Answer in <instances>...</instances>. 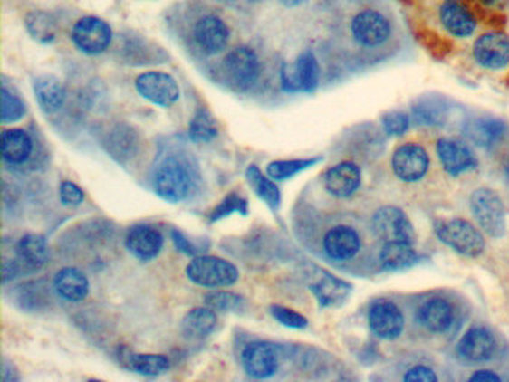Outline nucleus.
Segmentation results:
<instances>
[{"label": "nucleus", "mask_w": 509, "mask_h": 382, "mask_svg": "<svg viewBox=\"0 0 509 382\" xmlns=\"http://www.w3.org/2000/svg\"><path fill=\"white\" fill-rule=\"evenodd\" d=\"M429 165L427 151L421 145L412 142L398 147L391 158L393 172L403 183H417L425 178Z\"/></svg>", "instance_id": "f8f14e48"}, {"label": "nucleus", "mask_w": 509, "mask_h": 382, "mask_svg": "<svg viewBox=\"0 0 509 382\" xmlns=\"http://www.w3.org/2000/svg\"><path fill=\"white\" fill-rule=\"evenodd\" d=\"M322 184L329 195L335 196L338 199H347L360 187V169L351 162L340 163L327 170L322 177Z\"/></svg>", "instance_id": "aec40b11"}, {"label": "nucleus", "mask_w": 509, "mask_h": 382, "mask_svg": "<svg viewBox=\"0 0 509 382\" xmlns=\"http://www.w3.org/2000/svg\"><path fill=\"white\" fill-rule=\"evenodd\" d=\"M469 381L475 382H501V377L495 374L492 370L484 369L476 370L475 374L471 375Z\"/></svg>", "instance_id": "c03bdc74"}, {"label": "nucleus", "mask_w": 509, "mask_h": 382, "mask_svg": "<svg viewBox=\"0 0 509 382\" xmlns=\"http://www.w3.org/2000/svg\"><path fill=\"white\" fill-rule=\"evenodd\" d=\"M72 41L75 47L85 54H102L110 48L112 29L102 18L90 15L81 18L73 26Z\"/></svg>", "instance_id": "9b49d317"}, {"label": "nucleus", "mask_w": 509, "mask_h": 382, "mask_svg": "<svg viewBox=\"0 0 509 382\" xmlns=\"http://www.w3.org/2000/svg\"><path fill=\"white\" fill-rule=\"evenodd\" d=\"M476 63L485 69L506 68L509 64V36L502 32L481 34L474 43Z\"/></svg>", "instance_id": "2eb2a0df"}, {"label": "nucleus", "mask_w": 509, "mask_h": 382, "mask_svg": "<svg viewBox=\"0 0 509 382\" xmlns=\"http://www.w3.org/2000/svg\"><path fill=\"white\" fill-rule=\"evenodd\" d=\"M188 135L195 144H208L216 139L218 128L211 112L206 110H197L188 124Z\"/></svg>", "instance_id": "2f4dec72"}, {"label": "nucleus", "mask_w": 509, "mask_h": 382, "mask_svg": "<svg viewBox=\"0 0 509 382\" xmlns=\"http://www.w3.org/2000/svg\"><path fill=\"white\" fill-rule=\"evenodd\" d=\"M269 312L284 328L296 329V330L308 328V320L292 308H287V306L271 305Z\"/></svg>", "instance_id": "58836bf2"}, {"label": "nucleus", "mask_w": 509, "mask_h": 382, "mask_svg": "<svg viewBox=\"0 0 509 382\" xmlns=\"http://www.w3.org/2000/svg\"><path fill=\"white\" fill-rule=\"evenodd\" d=\"M496 351V340L492 331L484 328H472L463 335L457 345L458 357L469 363H483L492 358Z\"/></svg>", "instance_id": "412c9836"}, {"label": "nucleus", "mask_w": 509, "mask_h": 382, "mask_svg": "<svg viewBox=\"0 0 509 382\" xmlns=\"http://www.w3.org/2000/svg\"><path fill=\"white\" fill-rule=\"evenodd\" d=\"M188 280L205 289H218L236 284L239 271L229 260L216 255H196L186 268Z\"/></svg>", "instance_id": "7ed1b4c3"}, {"label": "nucleus", "mask_w": 509, "mask_h": 382, "mask_svg": "<svg viewBox=\"0 0 509 382\" xmlns=\"http://www.w3.org/2000/svg\"><path fill=\"white\" fill-rule=\"evenodd\" d=\"M481 2L490 8H504L509 0H481Z\"/></svg>", "instance_id": "a18cd8bd"}, {"label": "nucleus", "mask_w": 509, "mask_h": 382, "mask_svg": "<svg viewBox=\"0 0 509 382\" xmlns=\"http://www.w3.org/2000/svg\"><path fill=\"white\" fill-rule=\"evenodd\" d=\"M350 29H351L352 39L360 47L365 48L384 45L391 36V24L389 18L377 9H365L356 14Z\"/></svg>", "instance_id": "1a4fd4ad"}, {"label": "nucleus", "mask_w": 509, "mask_h": 382, "mask_svg": "<svg viewBox=\"0 0 509 382\" xmlns=\"http://www.w3.org/2000/svg\"><path fill=\"white\" fill-rule=\"evenodd\" d=\"M370 331L378 338L386 340H393L402 335L405 320L402 310L395 301H378L370 306L368 314Z\"/></svg>", "instance_id": "dca6fc26"}, {"label": "nucleus", "mask_w": 509, "mask_h": 382, "mask_svg": "<svg viewBox=\"0 0 509 382\" xmlns=\"http://www.w3.org/2000/svg\"><path fill=\"white\" fill-rule=\"evenodd\" d=\"M15 257L23 272H38L47 263V239L38 234H24L15 245Z\"/></svg>", "instance_id": "b1692460"}, {"label": "nucleus", "mask_w": 509, "mask_h": 382, "mask_svg": "<svg viewBox=\"0 0 509 382\" xmlns=\"http://www.w3.org/2000/svg\"><path fill=\"white\" fill-rule=\"evenodd\" d=\"M225 72L239 90H248L259 81L262 64L259 55L250 47H236L226 55Z\"/></svg>", "instance_id": "9d476101"}, {"label": "nucleus", "mask_w": 509, "mask_h": 382, "mask_svg": "<svg viewBox=\"0 0 509 382\" xmlns=\"http://www.w3.org/2000/svg\"><path fill=\"white\" fill-rule=\"evenodd\" d=\"M310 289L319 301L320 306L336 305L338 301H344L350 293V285L347 282L329 273H324Z\"/></svg>", "instance_id": "c756f323"}, {"label": "nucleus", "mask_w": 509, "mask_h": 382, "mask_svg": "<svg viewBox=\"0 0 509 382\" xmlns=\"http://www.w3.org/2000/svg\"><path fill=\"white\" fill-rule=\"evenodd\" d=\"M471 209L481 229L492 236L502 238L506 232L505 206L501 196L492 188H478L471 197Z\"/></svg>", "instance_id": "20e7f679"}, {"label": "nucleus", "mask_w": 509, "mask_h": 382, "mask_svg": "<svg viewBox=\"0 0 509 382\" xmlns=\"http://www.w3.org/2000/svg\"><path fill=\"white\" fill-rule=\"evenodd\" d=\"M320 158H293V160H275L266 166V174L274 181H285L293 178L294 175L301 174L315 163H319Z\"/></svg>", "instance_id": "f704fd0d"}, {"label": "nucleus", "mask_w": 509, "mask_h": 382, "mask_svg": "<svg viewBox=\"0 0 509 382\" xmlns=\"http://www.w3.org/2000/svg\"><path fill=\"white\" fill-rule=\"evenodd\" d=\"M417 319L423 328L432 333H446L455 323V308L447 299H429L417 310Z\"/></svg>", "instance_id": "5701e85b"}, {"label": "nucleus", "mask_w": 509, "mask_h": 382, "mask_svg": "<svg viewBox=\"0 0 509 382\" xmlns=\"http://www.w3.org/2000/svg\"><path fill=\"white\" fill-rule=\"evenodd\" d=\"M60 204L63 206H80L84 202L85 195L82 188L72 181H63L60 184Z\"/></svg>", "instance_id": "a19ab883"}, {"label": "nucleus", "mask_w": 509, "mask_h": 382, "mask_svg": "<svg viewBox=\"0 0 509 382\" xmlns=\"http://www.w3.org/2000/svg\"><path fill=\"white\" fill-rule=\"evenodd\" d=\"M418 260L412 244L384 243L379 250V263L386 271H402Z\"/></svg>", "instance_id": "cd10ccee"}, {"label": "nucleus", "mask_w": 509, "mask_h": 382, "mask_svg": "<svg viewBox=\"0 0 509 382\" xmlns=\"http://www.w3.org/2000/svg\"><path fill=\"white\" fill-rule=\"evenodd\" d=\"M437 151L442 167L446 169L447 174L453 175V177L469 172L476 166L475 154L472 153V149L460 140L448 139V138L439 139L437 144Z\"/></svg>", "instance_id": "a211bd4d"}, {"label": "nucleus", "mask_w": 509, "mask_h": 382, "mask_svg": "<svg viewBox=\"0 0 509 382\" xmlns=\"http://www.w3.org/2000/svg\"><path fill=\"white\" fill-rule=\"evenodd\" d=\"M153 186L156 195L168 204L184 202L193 188L190 163L183 156L168 154L158 163Z\"/></svg>", "instance_id": "f257e3e1"}, {"label": "nucleus", "mask_w": 509, "mask_h": 382, "mask_svg": "<svg viewBox=\"0 0 509 382\" xmlns=\"http://www.w3.org/2000/svg\"><path fill=\"white\" fill-rule=\"evenodd\" d=\"M0 98H2V115H0L2 123H15L26 115V105L13 91H9L6 85H2Z\"/></svg>", "instance_id": "e433bc0d"}, {"label": "nucleus", "mask_w": 509, "mask_h": 382, "mask_svg": "<svg viewBox=\"0 0 509 382\" xmlns=\"http://www.w3.org/2000/svg\"><path fill=\"white\" fill-rule=\"evenodd\" d=\"M246 183L254 191L260 200H264L272 211H278L281 206V191L271 177H264L255 165H250L245 170Z\"/></svg>", "instance_id": "c85d7f7f"}, {"label": "nucleus", "mask_w": 509, "mask_h": 382, "mask_svg": "<svg viewBox=\"0 0 509 382\" xmlns=\"http://www.w3.org/2000/svg\"><path fill=\"white\" fill-rule=\"evenodd\" d=\"M34 98L43 112L54 114L66 102V89L63 82L54 75H41L34 80Z\"/></svg>", "instance_id": "a878e982"}, {"label": "nucleus", "mask_w": 509, "mask_h": 382, "mask_svg": "<svg viewBox=\"0 0 509 382\" xmlns=\"http://www.w3.org/2000/svg\"><path fill=\"white\" fill-rule=\"evenodd\" d=\"M320 245L322 254L331 263H350L363 250V236L350 223H335L322 232Z\"/></svg>", "instance_id": "f03ea898"}, {"label": "nucleus", "mask_w": 509, "mask_h": 382, "mask_svg": "<svg viewBox=\"0 0 509 382\" xmlns=\"http://www.w3.org/2000/svg\"><path fill=\"white\" fill-rule=\"evenodd\" d=\"M205 305L209 306L211 310H218V312H227V310H239L245 305V301L239 294L232 293V291H211L205 294Z\"/></svg>", "instance_id": "4c0bfd02"}, {"label": "nucleus", "mask_w": 509, "mask_h": 382, "mask_svg": "<svg viewBox=\"0 0 509 382\" xmlns=\"http://www.w3.org/2000/svg\"><path fill=\"white\" fill-rule=\"evenodd\" d=\"M195 41L205 54L214 55L225 50L229 43L230 30L225 20L216 15H205L196 23Z\"/></svg>", "instance_id": "6ab92c4d"}, {"label": "nucleus", "mask_w": 509, "mask_h": 382, "mask_svg": "<svg viewBox=\"0 0 509 382\" xmlns=\"http://www.w3.org/2000/svg\"><path fill=\"white\" fill-rule=\"evenodd\" d=\"M0 151L5 165L23 167L34 156V138L24 129H6L0 137Z\"/></svg>", "instance_id": "f3484780"}, {"label": "nucleus", "mask_w": 509, "mask_h": 382, "mask_svg": "<svg viewBox=\"0 0 509 382\" xmlns=\"http://www.w3.org/2000/svg\"><path fill=\"white\" fill-rule=\"evenodd\" d=\"M405 382H437V375L433 372L432 368L429 366H414L411 369L408 370L405 377Z\"/></svg>", "instance_id": "79ce46f5"}, {"label": "nucleus", "mask_w": 509, "mask_h": 382, "mask_svg": "<svg viewBox=\"0 0 509 382\" xmlns=\"http://www.w3.org/2000/svg\"><path fill=\"white\" fill-rule=\"evenodd\" d=\"M136 91L149 102L161 108L174 107L178 102L181 91L178 82L169 73L149 71L140 73L135 81Z\"/></svg>", "instance_id": "6e6552de"}, {"label": "nucleus", "mask_w": 509, "mask_h": 382, "mask_svg": "<svg viewBox=\"0 0 509 382\" xmlns=\"http://www.w3.org/2000/svg\"><path fill=\"white\" fill-rule=\"evenodd\" d=\"M319 82V62L312 52L302 53L293 64H284L281 71V84L289 93H312Z\"/></svg>", "instance_id": "0eeeda50"}, {"label": "nucleus", "mask_w": 509, "mask_h": 382, "mask_svg": "<svg viewBox=\"0 0 509 382\" xmlns=\"http://www.w3.org/2000/svg\"><path fill=\"white\" fill-rule=\"evenodd\" d=\"M170 238H172V243H174L175 248H177L179 253L191 255V257L199 255V248H197L195 244L191 243L190 239H188L183 232H179L178 229L170 230Z\"/></svg>", "instance_id": "37998d69"}, {"label": "nucleus", "mask_w": 509, "mask_h": 382, "mask_svg": "<svg viewBox=\"0 0 509 382\" xmlns=\"http://www.w3.org/2000/svg\"><path fill=\"white\" fill-rule=\"evenodd\" d=\"M303 0H280L281 5H284L287 8H294L297 5H301Z\"/></svg>", "instance_id": "49530a36"}, {"label": "nucleus", "mask_w": 509, "mask_h": 382, "mask_svg": "<svg viewBox=\"0 0 509 382\" xmlns=\"http://www.w3.org/2000/svg\"><path fill=\"white\" fill-rule=\"evenodd\" d=\"M216 326V315L209 306L195 308L184 315L181 321V333L187 339H205L208 338Z\"/></svg>", "instance_id": "bb28decb"}, {"label": "nucleus", "mask_w": 509, "mask_h": 382, "mask_svg": "<svg viewBox=\"0 0 509 382\" xmlns=\"http://www.w3.org/2000/svg\"><path fill=\"white\" fill-rule=\"evenodd\" d=\"M506 132L505 124L499 119H478L471 124V129L467 130V135L474 142L483 147H490L496 144Z\"/></svg>", "instance_id": "473e14b6"}, {"label": "nucleus", "mask_w": 509, "mask_h": 382, "mask_svg": "<svg viewBox=\"0 0 509 382\" xmlns=\"http://www.w3.org/2000/svg\"><path fill=\"white\" fill-rule=\"evenodd\" d=\"M242 368L245 374L254 379H268L280 368V357L275 347L266 342H251L241 354Z\"/></svg>", "instance_id": "ddd939ff"}, {"label": "nucleus", "mask_w": 509, "mask_h": 382, "mask_svg": "<svg viewBox=\"0 0 509 382\" xmlns=\"http://www.w3.org/2000/svg\"><path fill=\"white\" fill-rule=\"evenodd\" d=\"M53 285L60 298L73 303L84 301L90 293L89 278L84 272H81L80 269L72 266L60 269L59 272L55 273Z\"/></svg>", "instance_id": "393cba45"}, {"label": "nucleus", "mask_w": 509, "mask_h": 382, "mask_svg": "<svg viewBox=\"0 0 509 382\" xmlns=\"http://www.w3.org/2000/svg\"><path fill=\"white\" fill-rule=\"evenodd\" d=\"M382 126L391 137H400L409 129V117L400 110H393V112L384 115Z\"/></svg>", "instance_id": "ea45409f"}, {"label": "nucleus", "mask_w": 509, "mask_h": 382, "mask_svg": "<svg viewBox=\"0 0 509 382\" xmlns=\"http://www.w3.org/2000/svg\"><path fill=\"white\" fill-rule=\"evenodd\" d=\"M372 229L384 243H416V230L407 214L396 206H382L372 217Z\"/></svg>", "instance_id": "423d86ee"}, {"label": "nucleus", "mask_w": 509, "mask_h": 382, "mask_svg": "<svg viewBox=\"0 0 509 382\" xmlns=\"http://www.w3.org/2000/svg\"><path fill=\"white\" fill-rule=\"evenodd\" d=\"M437 234L442 243L453 248L458 254L466 255V257H476V255L483 254L484 248H485V241H484L480 230L476 229L475 225L471 224L469 221L462 220V218L442 223L437 229Z\"/></svg>", "instance_id": "39448f33"}, {"label": "nucleus", "mask_w": 509, "mask_h": 382, "mask_svg": "<svg viewBox=\"0 0 509 382\" xmlns=\"http://www.w3.org/2000/svg\"><path fill=\"white\" fill-rule=\"evenodd\" d=\"M439 20L455 38H469L476 29L475 17L460 0H446L439 8Z\"/></svg>", "instance_id": "4be33fe9"}, {"label": "nucleus", "mask_w": 509, "mask_h": 382, "mask_svg": "<svg viewBox=\"0 0 509 382\" xmlns=\"http://www.w3.org/2000/svg\"><path fill=\"white\" fill-rule=\"evenodd\" d=\"M232 214H241V215H248V200L244 196L239 195L236 191H232L216 205V208L209 214L208 221L213 224L216 221L223 220L232 215Z\"/></svg>", "instance_id": "c9c22d12"}, {"label": "nucleus", "mask_w": 509, "mask_h": 382, "mask_svg": "<svg viewBox=\"0 0 509 382\" xmlns=\"http://www.w3.org/2000/svg\"><path fill=\"white\" fill-rule=\"evenodd\" d=\"M26 26L29 33L39 43H53L57 34V24H55L54 18L43 11L30 13L26 18Z\"/></svg>", "instance_id": "72a5a7b5"}, {"label": "nucleus", "mask_w": 509, "mask_h": 382, "mask_svg": "<svg viewBox=\"0 0 509 382\" xmlns=\"http://www.w3.org/2000/svg\"><path fill=\"white\" fill-rule=\"evenodd\" d=\"M165 238L156 225L135 224L128 230L124 245L129 253L142 263L151 262L160 254Z\"/></svg>", "instance_id": "4468645a"}, {"label": "nucleus", "mask_w": 509, "mask_h": 382, "mask_svg": "<svg viewBox=\"0 0 509 382\" xmlns=\"http://www.w3.org/2000/svg\"><path fill=\"white\" fill-rule=\"evenodd\" d=\"M128 363L135 374L144 377H158L170 369L169 357L163 354H130Z\"/></svg>", "instance_id": "7c9ffc66"}]
</instances>
